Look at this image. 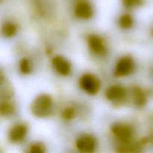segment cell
Here are the masks:
<instances>
[{"label": "cell", "mask_w": 153, "mask_h": 153, "mask_svg": "<svg viewBox=\"0 0 153 153\" xmlns=\"http://www.w3.org/2000/svg\"><path fill=\"white\" fill-rule=\"evenodd\" d=\"M52 100L50 96L43 94L34 100L31 104V110L33 114L38 117L49 116L52 112Z\"/></svg>", "instance_id": "cell-1"}, {"label": "cell", "mask_w": 153, "mask_h": 153, "mask_svg": "<svg viewBox=\"0 0 153 153\" xmlns=\"http://www.w3.org/2000/svg\"><path fill=\"white\" fill-rule=\"evenodd\" d=\"M79 84L82 89L91 95H95L100 88V81L92 74H85L82 76Z\"/></svg>", "instance_id": "cell-2"}, {"label": "cell", "mask_w": 153, "mask_h": 153, "mask_svg": "<svg viewBox=\"0 0 153 153\" xmlns=\"http://www.w3.org/2000/svg\"><path fill=\"white\" fill-rule=\"evenodd\" d=\"M112 132L117 138L123 143L130 142L132 137V129L130 126L123 124H115L111 128Z\"/></svg>", "instance_id": "cell-3"}, {"label": "cell", "mask_w": 153, "mask_h": 153, "mask_svg": "<svg viewBox=\"0 0 153 153\" xmlns=\"http://www.w3.org/2000/svg\"><path fill=\"white\" fill-rule=\"evenodd\" d=\"M134 70V62L130 57H124L117 63L115 69V76H125L131 74Z\"/></svg>", "instance_id": "cell-4"}, {"label": "cell", "mask_w": 153, "mask_h": 153, "mask_svg": "<svg viewBox=\"0 0 153 153\" xmlns=\"http://www.w3.org/2000/svg\"><path fill=\"white\" fill-rule=\"evenodd\" d=\"M76 147L82 152H93L95 150L96 140L92 136H82L76 141Z\"/></svg>", "instance_id": "cell-5"}, {"label": "cell", "mask_w": 153, "mask_h": 153, "mask_svg": "<svg viewBox=\"0 0 153 153\" xmlns=\"http://www.w3.org/2000/svg\"><path fill=\"white\" fill-rule=\"evenodd\" d=\"M75 13L81 19H89L93 15L92 7L88 1L81 0L75 7Z\"/></svg>", "instance_id": "cell-6"}, {"label": "cell", "mask_w": 153, "mask_h": 153, "mask_svg": "<svg viewBox=\"0 0 153 153\" xmlns=\"http://www.w3.org/2000/svg\"><path fill=\"white\" fill-rule=\"evenodd\" d=\"M52 65L57 72L62 76H67L70 73V65L63 57L56 56L52 59Z\"/></svg>", "instance_id": "cell-7"}, {"label": "cell", "mask_w": 153, "mask_h": 153, "mask_svg": "<svg viewBox=\"0 0 153 153\" xmlns=\"http://www.w3.org/2000/svg\"><path fill=\"white\" fill-rule=\"evenodd\" d=\"M126 91L125 88L120 85H114L108 89L106 92V97L110 101H119L125 98Z\"/></svg>", "instance_id": "cell-8"}, {"label": "cell", "mask_w": 153, "mask_h": 153, "mask_svg": "<svg viewBox=\"0 0 153 153\" xmlns=\"http://www.w3.org/2000/svg\"><path fill=\"white\" fill-rule=\"evenodd\" d=\"M27 133V127L19 124L13 126L9 132V139L11 142H19L24 139Z\"/></svg>", "instance_id": "cell-9"}, {"label": "cell", "mask_w": 153, "mask_h": 153, "mask_svg": "<svg viewBox=\"0 0 153 153\" xmlns=\"http://www.w3.org/2000/svg\"><path fill=\"white\" fill-rule=\"evenodd\" d=\"M88 45L97 54H102L105 50L102 40L97 35H91L88 37Z\"/></svg>", "instance_id": "cell-10"}, {"label": "cell", "mask_w": 153, "mask_h": 153, "mask_svg": "<svg viewBox=\"0 0 153 153\" xmlns=\"http://www.w3.org/2000/svg\"><path fill=\"white\" fill-rule=\"evenodd\" d=\"M133 99L134 104L137 107H142L146 104V97L142 90L138 87H135L133 89Z\"/></svg>", "instance_id": "cell-11"}, {"label": "cell", "mask_w": 153, "mask_h": 153, "mask_svg": "<svg viewBox=\"0 0 153 153\" xmlns=\"http://www.w3.org/2000/svg\"><path fill=\"white\" fill-rule=\"evenodd\" d=\"M16 30L17 28L14 24L11 22H7L2 27V34L6 37H11L16 34Z\"/></svg>", "instance_id": "cell-12"}, {"label": "cell", "mask_w": 153, "mask_h": 153, "mask_svg": "<svg viewBox=\"0 0 153 153\" xmlns=\"http://www.w3.org/2000/svg\"><path fill=\"white\" fill-rule=\"evenodd\" d=\"M119 23L123 28H129L132 25L133 19L130 15L124 14L120 19Z\"/></svg>", "instance_id": "cell-13"}, {"label": "cell", "mask_w": 153, "mask_h": 153, "mask_svg": "<svg viewBox=\"0 0 153 153\" xmlns=\"http://www.w3.org/2000/svg\"><path fill=\"white\" fill-rule=\"evenodd\" d=\"M0 111H1V114L4 116H7L10 115L13 112V107L12 106L11 104H10L7 102H3L1 104V107H0Z\"/></svg>", "instance_id": "cell-14"}, {"label": "cell", "mask_w": 153, "mask_h": 153, "mask_svg": "<svg viewBox=\"0 0 153 153\" xmlns=\"http://www.w3.org/2000/svg\"><path fill=\"white\" fill-rule=\"evenodd\" d=\"M19 68H20L21 73L23 74H28L31 71L30 67V63L26 58H22L19 62Z\"/></svg>", "instance_id": "cell-15"}, {"label": "cell", "mask_w": 153, "mask_h": 153, "mask_svg": "<svg viewBox=\"0 0 153 153\" xmlns=\"http://www.w3.org/2000/svg\"><path fill=\"white\" fill-rule=\"evenodd\" d=\"M123 2L126 7L131 8V7L140 5L143 3V1L142 0H123Z\"/></svg>", "instance_id": "cell-16"}, {"label": "cell", "mask_w": 153, "mask_h": 153, "mask_svg": "<svg viewBox=\"0 0 153 153\" xmlns=\"http://www.w3.org/2000/svg\"><path fill=\"white\" fill-rule=\"evenodd\" d=\"M29 152L32 153H43L45 152V149L43 145L40 143H34L32 146H31Z\"/></svg>", "instance_id": "cell-17"}, {"label": "cell", "mask_w": 153, "mask_h": 153, "mask_svg": "<svg viewBox=\"0 0 153 153\" xmlns=\"http://www.w3.org/2000/svg\"><path fill=\"white\" fill-rule=\"evenodd\" d=\"M74 116H75V111L74 109L72 108H66L62 113L63 118L65 120H71L72 118L74 117Z\"/></svg>", "instance_id": "cell-18"}]
</instances>
